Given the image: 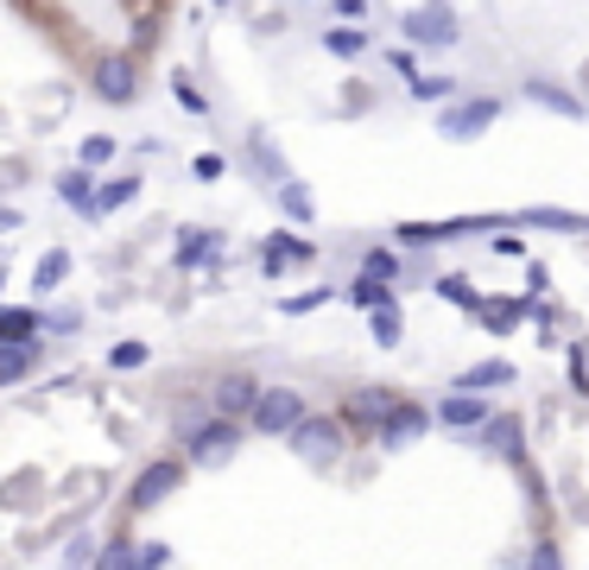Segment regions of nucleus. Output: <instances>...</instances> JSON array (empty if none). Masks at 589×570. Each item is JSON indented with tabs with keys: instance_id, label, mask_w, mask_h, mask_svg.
Returning a JSON list of instances; mask_svg holds the SVG:
<instances>
[{
	"instance_id": "f257e3e1",
	"label": "nucleus",
	"mask_w": 589,
	"mask_h": 570,
	"mask_svg": "<svg viewBox=\"0 0 589 570\" xmlns=\"http://www.w3.org/2000/svg\"><path fill=\"white\" fill-rule=\"evenodd\" d=\"M342 418H317V413H305L292 431H285V443H292V457L298 463H310V469H336L342 463Z\"/></svg>"
},
{
	"instance_id": "c9c22d12",
	"label": "nucleus",
	"mask_w": 589,
	"mask_h": 570,
	"mask_svg": "<svg viewBox=\"0 0 589 570\" xmlns=\"http://www.w3.org/2000/svg\"><path fill=\"white\" fill-rule=\"evenodd\" d=\"M190 172H197V184H216L222 172H229V158H222V153H197V165H190Z\"/></svg>"
},
{
	"instance_id": "c85d7f7f",
	"label": "nucleus",
	"mask_w": 589,
	"mask_h": 570,
	"mask_svg": "<svg viewBox=\"0 0 589 570\" xmlns=\"http://www.w3.org/2000/svg\"><path fill=\"white\" fill-rule=\"evenodd\" d=\"M361 273H374V279H400V273H406V266H400V254H393V248H368V254H361Z\"/></svg>"
},
{
	"instance_id": "58836bf2",
	"label": "nucleus",
	"mask_w": 589,
	"mask_h": 570,
	"mask_svg": "<svg viewBox=\"0 0 589 570\" xmlns=\"http://www.w3.org/2000/svg\"><path fill=\"white\" fill-rule=\"evenodd\" d=\"M386 70H400V77H418V57H412V45H400V52H386Z\"/></svg>"
},
{
	"instance_id": "4468645a",
	"label": "nucleus",
	"mask_w": 589,
	"mask_h": 570,
	"mask_svg": "<svg viewBox=\"0 0 589 570\" xmlns=\"http://www.w3.org/2000/svg\"><path fill=\"white\" fill-rule=\"evenodd\" d=\"M32 368H39V337H26V342H0V387H20Z\"/></svg>"
},
{
	"instance_id": "aec40b11",
	"label": "nucleus",
	"mask_w": 589,
	"mask_h": 570,
	"mask_svg": "<svg viewBox=\"0 0 589 570\" xmlns=\"http://www.w3.org/2000/svg\"><path fill=\"white\" fill-rule=\"evenodd\" d=\"M45 330V317L26 311V305H0V342H26Z\"/></svg>"
},
{
	"instance_id": "c03bdc74",
	"label": "nucleus",
	"mask_w": 589,
	"mask_h": 570,
	"mask_svg": "<svg viewBox=\"0 0 589 570\" xmlns=\"http://www.w3.org/2000/svg\"><path fill=\"white\" fill-rule=\"evenodd\" d=\"M526 564H558V545H552V539H538L533 551H526Z\"/></svg>"
},
{
	"instance_id": "a19ab883",
	"label": "nucleus",
	"mask_w": 589,
	"mask_h": 570,
	"mask_svg": "<svg viewBox=\"0 0 589 570\" xmlns=\"http://www.w3.org/2000/svg\"><path fill=\"white\" fill-rule=\"evenodd\" d=\"M96 551H102L96 539H70V551H64V558H70V564H96Z\"/></svg>"
},
{
	"instance_id": "7c9ffc66",
	"label": "nucleus",
	"mask_w": 589,
	"mask_h": 570,
	"mask_svg": "<svg viewBox=\"0 0 589 570\" xmlns=\"http://www.w3.org/2000/svg\"><path fill=\"white\" fill-rule=\"evenodd\" d=\"M146 362H153V349H146V342H114V349H108V368H114V374L146 368Z\"/></svg>"
},
{
	"instance_id": "b1692460",
	"label": "nucleus",
	"mask_w": 589,
	"mask_h": 570,
	"mask_svg": "<svg viewBox=\"0 0 589 570\" xmlns=\"http://www.w3.org/2000/svg\"><path fill=\"white\" fill-rule=\"evenodd\" d=\"M368 330H374V342H381V349H400V337H406V330H400V305H393V298H381V305L368 311Z\"/></svg>"
},
{
	"instance_id": "393cba45",
	"label": "nucleus",
	"mask_w": 589,
	"mask_h": 570,
	"mask_svg": "<svg viewBox=\"0 0 589 570\" xmlns=\"http://www.w3.org/2000/svg\"><path fill=\"white\" fill-rule=\"evenodd\" d=\"M324 52L349 64V57H361V52H368V32H361V26H330V32H324Z\"/></svg>"
},
{
	"instance_id": "4c0bfd02",
	"label": "nucleus",
	"mask_w": 589,
	"mask_h": 570,
	"mask_svg": "<svg viewBox=\"0 0 589 570\" xmlns=\"http://www.w3.org/2000/svg\"><path fill=\"white\" fill-rule=\"evenodd\" d=\"M330 292H298V298H285V317H305V311H317Z\"/></svg>"
},
{
	"instance_id": "1a4fd4ad",
	"label": "nucleus",
	"mask_w": 589,
	"mask_h": 570,
	"mask_svg": "<svg viewBox=\"0 0 589 570\" xmlns=\"http://www.w3.org/2000/svg\"><path fill=\"white\" fill-rule=\"evenodd\" d=\"M425 431H432V413H425V406H412V399H393V413L381 418L374 443H381V450H406V443H418Z\"/></svg>"
},
{
	"instance_id": "9b49d317",
	"label": "nucleus",
	"mask_w": 589,
	"mask_h": 570,
	"mask_svg": "<svg viewBox=\"0 0 589 570\" xmlns=\"http://www.w3.org/2000/svg\"><path fill=\"white\" fill-rule=\"evenodd\" d=\"M310 260H317V248H310L305 234H266V241H260V273H266V279H280V273H292V266H310Z\"/></svg>"
},
{
	"instance_id": "dca6fc26",
	"label": "nucleus",
	"mask_w": 589,
	"mask_h": 570,
	"mask_svg": "<svg viewBox=\"0 0 589 570\" xmlns=\"http://www.w3.org/2000/svg\"><path fill=\"white\" fill-rule=\"evenodd\" d=\"M248 158L260 165V178H266V184H285V178H292V165H285V153L273 146V140H266V133H248Z\"/></svg>"
},
{
	"instance_id": "423d86ee",
	"label": "nucleus",
	"mask_w": 589,
	"mask_h": 570,
	"mask_svg": "<svg viewBox=\"0 0 589 570\" xmlns=\"http://www.w3.org/2000/svg\"><path fill=\"white\" fill-rule=\"evenodd\" d=\"M184 482V463L178 457H159V463H146L140 475H133V489H128V514H153L159 501H172Z\"/></svg>"
},
{
	"instance_id": "6e6552de",
	"label": "nucleus",
	"mask_w": 589,
	"mask_h": 570,
	"mask_svg": "<svg viewBox=\"0 0 589 570\" xmlns=\"http://www.w3.org/2000/svg\"><path fill=\"white\" fill-rule=\"evenodd\" d=\"M96 96L102 102H114V108H128L133 96H140V70H133V57L128 52H108V57H96Z\"/></svg>"
},
{
	"instance_id": "39448f33",
	"label": "nucleus",
	"mask_w": 589,
	"mask_h": 570,
	"mask_svg": "<svg viewBox=\"0 0 589 570\" xmlns=\"http://www.w3.org/2000/svg\"><path fill=\"white\" fill-rule=\"evenodd\" d=\"M494 121H501V96H469V102H450L437 114V133L462 146V140H482Z\"/></svg>"
},
{
	"instance_id": "412c9836",
	"label": "nucleus",
	"mask_w": 589,
	"mask_h": 570,
	"mask_svg": "<svg viewBox=\"0 0 589 570\" xmlns=\"http://www.w3.org/2000/svg\"><path fill=\"white\" fill-rule=\"evenodd\" d=\"M57 197H64L70 209H83V216H89V204H96V165H77V172H64Z\"/></svg>"
},
{
	"instance_id": "9d476101",
	"label": "nucleus",
	"mask_w": 589,
	"mask_h": 570,
	"mask_svg": "<svg viewBox=\"0 0 589 570\" xmlns=\"http://www.w3.org/2000/svg\"><path fill=\"white\" fill-rule=\"evenodd\" d=\"M393 399H400L393 387H356L349 399H342V425H349V431H368V438H374V431H381V418L393 413Z\"/></svg>"
},
{
	"instance_id": "79ce46f5",
	"label": "nucleus",
	"mask_w": 589,
	"mask_h": 570,
	"mask_svg": "<svg viewBox=\"0 0 589 570\" xmlns=\"http://www.w3.org/2000/svg\"><path fill=\"white\" fill-rule=\"evenodd\" d=\"M570 381H577V387H589V349H583V342L570 349Z\"/></svg>"
},
{
	"instance_id": "4be33fe9",
	"label": "nucleus",
	"mask_w": 589,
	"mask_h": 570,
	"mask_svg": "<svg viewBox=\"0 0 589 570\" xmlns=\"http://www.w3.org/2000/svg\"><path fill=\"white\" fill-rule=\"evenodd\" d=\"M273 197H280V209H285V222H310L317 216V197H310L298 178H285V184H273Z\"/></svg>"
},
{
	"instance_id": "f8f14e48",
	"label": "nucleus",
	"mask_w": 589,
	"mask_h": 570,
	"mask_svg": "<svg viewBox=\"0 0 589 570\" xmlns=\"http://www.w3.org/2000/svg\"><path fill=\"white\" fill-rule=\"evenodd\" d=\"M254 399H260V381H254V374H241V368L222 374V381L209 387V406H216V413H229V418H248V413H254Z\"/></svg>"
},
{
	"instance_id": "0eeeda50",
	"label": "nucleus",
	"mask_w": 589,
	"mask_h": 570,
	"mask_svg": "<svg viewBox=\"0 0 589 570\" xmlns=\"http://www.w3.org/2000/svg\"><path fill=\"white\" fill-rule=\"evenodd\" d=\"M494 229V216H457V222H400L393 241L400 248H437V241H457V234H482Z\"/></svg>"
},
{
	"instance_id": "bb28decb",
	"label": "nucleus",
	"mask_w": 589,
	"mask_h": 570,
	"mask_svg": "<svg viewBox=\"0 0 589 570\" xmlns=\"http://www.w3.org/2000/svg\"><path fill=\"white\" fill-rule=\"evenodd\" d=\"M197 260H222V234H184L178 266H197Z\"/></svg>"
},
{
	"instance_id": "20e7f679",
	"label": "nucleus",
	"mask_w": 589,
	"mask_h": 570,
	"mask_svg": "<svg viewBox=\"0 0 589 570\" xmlns=\"http://www.w3.org/2000/svg\"><path fill=\"white\" fill-rule=\"evenodd\" d=\"M305 413H310V406H305V393H298V387H260L248 425H254L260 438H285V431H292Z\"/></svg>"
},
{
	"instance_id": "473e14b6",
	"label": "nucleus",
	"mask_w": 589,
	"mask_h": 570,
	"mask_svg": "<svg viewBox=\"0 0 589 570\" xmlns=\"http://www.w3.org/2000/svg\"><path fill=\"white\" fill-rule=\"evenodd\" d=\"M406 89L418 96V102H450V96H457V83L450 77H406Z\"/></svg>"
},
{
	"instance_id": "2f4dec72",
	"label": "nucleus",
	"mask_w": 589,
	"mask_h": 570,
	"mask_svg": "<svg viewBox=\"0 0 589 570\" xmlns=\"http://www.w3.org/2000/svg\"><path fill=\"white\" fill-rule=\"evenodd\" d=\"M349 298H356L361 311H374V305H381V298H393V285H386V279H374V273H361V279L349 285Z\"/></svg>"
},
{
	"instance_id": "37998d69",
	"label": "nucleus",
	"mask_w": 589,
	"mask_h": 570,
	"mask_svg": "<svg viewBox=\"0 0 589 570\" xmlns=\"http://www.w3.org/2000/svg\"><path fill=\"white\" fill-rule=\"evenodd\" d=\"M368 7H374V0H330V13H336V20H361Z\"/></svg>"
},
{
	"instance_id": "a878e982",
	"label": "nucleus",
	"mask_w": 589,
	"mask_h": 570,
	"mask_svg": "<svg viewBox=\"0 0 589 570\" xmlns=\"http://www.w3.org/2000/svg\"><path fill=\"white\" fill-rule=\"evenodd\" d=\"M482 443L488 450H501V457H520V418H488Z\"/></svg>"
},
{
	"instance_id": "cd10ccee",
	"label": "nucleus",
	"mask_w": 589,
	"mask_h": 570,
	"mask_svg": "<svg viewBox=\"0 0 589 570\" xmlns=\"http://www.w3.org/2000/svg\"><path fill=\"white\" fill-rule=\"evenodd\" d=\"M520 222H533V229H558V234H577V229H583V216H570V209H526Z\"/></svg>"
},
{
	"instance_id": "e433bc0d",
	"label": "nucleus",
	"mask_w": 589,
	"mask_h": 570,
	"mask_svg": "<svg viewBox=\"0 0 589 570\" xmlns=\"http://www.w3.org/2000/svg\"><path fill=\"white\" fill-rule=\"evenodd\" d=\"M45 330H57V337H77V330H83V311H52V317H45Z\"/></svg>"
},
{
	"instance_id": "c756f323",
	"label": "nucleus",
	"mask_w": 589,
	"mask_h": 570,
	"mask_svg": "<svg viewBox=\"0 0 589 570\" xmlns=\"http://www.w3.org/2000/svg\"><path fill=\"white\" fill-rule=\"evenodd\" d=\"M437 298H450V305H462V311H476V298H482V292L462 279V273H444V279H437Z\"/></svg>"
},
{
	"instance_id": "72a5a7b5",
	"label": "nucleus",
	"mask_w": 589,
	"mask_h": 570,
	"mask_svg": "<svg viewBox=\"0 0 589 570\" xmlns=\"http://www.w3.org/2000/svg\"><path fill=\"white\" fill-rule=\"evenodd\" d=\"M96 564H114V570H121V564H140V545H128V539H108L102 551H96Z\"/></svg>"
},
{
	"instance_id": "f704fd0d",
	"label": "nucleus",
	"mask_w": 589,
	"mask_h": 570,
	"mask_svg": "<svg viewBox=\"0 0 589 570\" xmlns=\"http://www.w3.org/2000/svg\"><path fill=\"white\" fill-rule=\"evenodd\" d=\"M77 158L83 165H108V158H114V140H108V133H89V140L77 146Z\"/></svg>"
},
{
	"instance_id": "a211bd4d",
	"label": "nucleus",
	"mask_w": 589,
	"mask_h": 570,
	"mask_svg": "<svg viewBox=\"0 0 589 570\" xmlns=\"http://www.w3.org/2000/svg\"><path fill=\"white\" fill-rule=\"evenodd\" d=\"M526 102L552 108V114H564V121H583V102H577L570 89H558V83H526Z\"/></svg>"
},
{
	"instance_id": "f03ea898",
	"label": "nucleus",
	"mask_w": 589,
	"mask_h": 570,
	"mask_svg": "<svg viewBox=\"0 0 589 570\" xmlns=\"http://www.w3.org/2000/svg\"><path fill=\"white\" fill-rule=\"evenodd\" d=\"M184 450H190V463H204V469H222L241 450V418L229 413H209L190 438H184Z\"/></svg>"
},
{
	"instance_id": "ddd939ff",
	"label": "nucleus",
	"mask_w": 589,
	"mask_h": 570,
	"mask_svg": "<svg viewBox=\"0 0 589 570\" xmlns=\"http://www.w3.org/2000/svg\"><path fill=\"white\" fill-rule=\"evenodd\" d=\"M488 406H482V393H469V387H450L444 399H437V425H450V431H476V425H488Z\"/></svg>"
},
{
	"instance_id": "2eb2a0df",
	"label": "nucleus",
	"mask_w": 589,
	"mask_h": 570,
	"mask_svg": "<svg viewBox=\"0 0 589 570\" xmlns=\"http://www.w3.org/2000/svg\"><path fill=\"white\" fill-rule=\"evenodd\" d=\"M520 317H526V298H476V324L494 330V337H508Z\"/></svg>"
},
{
	"instance_id": "5701e85b",
	"label": "nucleus",
	"mask_w": 589,
	"mask_h": 570,
	"mask_svg": "<svg viewBox=\"0 0 589 570\" xmlns=\"http://www.w3.org/2000/svg\"><path fill=\"white\" fill-rule=\"evenodd\" d=\"M64 279H70V248H45V254H39V273H32V285H39V292H57Z\"/></svg>"
},
{
	"instance_id": "7ed1b4c3",
	"label": "nucleus",
	"mask_w": 589,
	"mask_h": 570,
	"mask_svg": "<svg viewBox=\"0 0 589 570\" xmlns=\"http://www.w3.org/2000/svg\"><path fill=\"white\" fill-rule=\"evenodd\" d=\"M400 26H406V45H418V52H425V45H432V52H450V45L462 39L450 0H425V7H412Z\"/></svg>"
},
{
	"instance_id": "6ab92c4d",
	"label": "nucleus",
	"mask_w": 589,
	"mask_h": 570,
	"mask_svg": "<svg viewBox=\"0 0 589 570\" xmlns=\"http://www.w3.org/2000/svg\"><path fill=\"white\" fill-rule=\"evenodd\" d=\"M508 381H513V362H501V355H494V362H476L469 374H457V387H469V393H494V387H508Z\"/></svg>"
},
{
	"instance_id": "ea45409f",
	"label": "nucleus",
	"mask_w": 589,
	"mask_h": 570,
	"mask_svg": "<svg viewBox=\"0 0 589 570\" xmlns=\"http://www.w3.org/2000/svg\"><path fill=\"white\" fill-rule=\"evenodd\" d=\"M172 89H178V102L190 108V114H209V102H204V96H197V89H190L184 77H172Z\"/></svg>"
},
{
	"instance_id": "a18cd8bd",
	"label": "nucleus",
	"mask_w": 589,
	"mask_h": 570,
	"mask_svg": "<svg viewBox=\"0 0 589 570\" xmlns=\"http://www.w3.org/2000/svg\"><path fill=\"white\" fill-rule=\"evenodd\" d=\"M140 564H172V545H140Z\"/></svg>"
},
{
	"instance_id": "f3484780",
	"label": "nucleus",
	"mask_w": 589,
	"mask_h": 570,
	"mask_svg": "<svg viewBox=\"0 0 589 570\" xmlns=\"http://www.w3.org/2000/svg\"><path fill=\"white\" fill-rule=\"evenodd\" d=\"M133 197H140V178H114V184H102V190H96V204H89V222H102V216H114V209H128Z\"/></svg>"
}]
</instances>
